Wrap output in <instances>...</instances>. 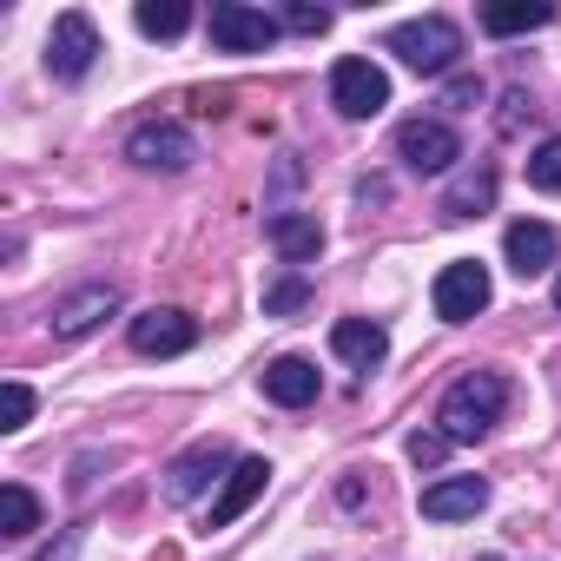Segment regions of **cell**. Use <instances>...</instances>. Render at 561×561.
Wrapping results in <instances>:
<instances>
[{
    "instance_id": "cell-1",
    "label": "cell",
    "mask_w": 561,
    "mask_h": 561,
    "mask_svg": "<svg viewBox=\"0 0 561 561\" xmlns=\"http://www.w3.org/2000/svg\"><path fill=\"white\" fill-rule=\"evenodd\" d=\"M502 410H508V383H502L495 370H469V377H456V383L443 390L436 430H443L449 443H476V436H489V430L502 423Z\"/></svg>"
},
{
    "instance_id": "cell-10",
    "label": "cell",
    "mask_w": 561,
    "mask_h": 561,
    "mask_svg": "<svg viewBox=\"0 0 561 561\" xmlns=\"http://www.w3.org/2000/svg\"><path fill=\"white\" fill-rule=\"evenodd\" d=\"M225 462H231V449H225L218 436H211V443H192V449L165 469V502H179V508H185V502H198L211 482H225V476H218Z\"/></svg>"
},
{
    "instance_id": "cell-17",
    "label": "cell",
    "mask_w": 561,
    "mask_h": 561,
    "mask_svg": "<svg viewBox=\"0 0 561 561\" xmlns=\"http://www.w3.org/2000/svg\"><path fill=\"white\" fill-rule=\"evenodd\" d=\"M331 351H337L351 370H377L383 351H390V331L370 324V318H344V324H331Z\"/></svg>"
},
{
    "instance_id": "cell-29",
    "label": "cell",
    "mask_w": 561,
    "mask_h": 561,
    "mask_svg": "<svg viewBox=\"0 0 561 561\" xmlns=\"http://www.w3.org/2000/svg\"><path fill=\"white\" fill-rule=\"evenodd\" d=\"M73 548H80V528H67V541H60V548H47L41 561H73Z\"/></svg>"
},
{
    "instance_id": "cell-12",
    "label": "cell",
    "mask_w": 561,
    "mask_h": 561,
    "mask_svg": "<svg viewBox=\"0 0 561 561\" xmlns=\"http://www.w3.org/2000/svg\"><path fill=\"white\" fill-rule=\"evenodd\" d=\"M264 482H271V462L264 456H244V462H231V476L218 482V502H211V528H231L257 495H264Z\"/></svg>"
},
{
    "instance_id": "cell-7",
    "label": "cell",
    "mask_w": 561,
    "mask_h": 561,
    "mask_svg": "<svg viewBox=\"0 0 561 561\" xmlns=\"http://www.w3.org/2000/svg\"><path fill=\"white\" fill-rule=\"evenodd\" d=\"M93 60H100V27H93V14H80V8L60 14L54 34H47V73H54V80H87Z\"/></svg>"
},
{
    "instance_id": "cell-14",
    "label": "cell",
    "mask_w": 561,
    "mask_h": 561,
    "mask_svg": "<svg viewBox=\"0 0 561 561\" xmlns=\"http://www.w3.org/2000/svg\"><path fill=\"white\" fill-rule=\"evenodd\" d=\"M264 238H271V251L285 257V264H311V257L324 251V225H318L311 211H271Z\"/></svg>"
},
{
    "instance_id": "cell-5",
    "label": "cell",
    "mask_w": 561,
    "mask_h": 561,
    "mask_svg": "<svg viewBox=\"0 0 561 561\" xmlns=\"http://www.w3.org/2000/svg\"><path fill=\"white\" fill-rule=\"evenodd\" d=\"M205 34H211L218 54H264L285 27H277V14H264V8H244V0H218V8L205 14Z\"/></svg>"
},
{
    "instance_id": "cell-8",
    "label": "cell",
    "mask_w": 561,
    "mask_h": 561,
    "mask_svg": "<svg viewBox=\"0 0 561 561\" xmlns=\"http://www.w3.org/2000/svg\"><path fill=\"white\" fill-rule=\"evenodd\" d=\"M397 159L410 172H449L462 159V139H456L449 119H403L397 126Z\"/></svg>"
},
{
    "instance_id": "cell-22",
    "label": "cell",
    "mask_w": 561,
    "mask_h": 561,
    "mask_svg": "<svg viewBox=\"0 0 561 561\" xmlns=\"http://www.w3.org/2000/svg\"><path fill=\"white\" fill-rule=\"evenodd\" d=\"M311 305V285H305V277L291 271V277H277V285L264 291V318H298Z\"/></svg>"
},
{
    "instance_id": "cell-20",
    "label": "cell",
    "mask_w": 561,
    "mask_h": 561,
    "mask_svg": "<svg viewBox=\"0 0 561 561\" xmlns=\"http://www.w3.org/2000/svg\"><path fill=\"white\" fill-rule=\"evenodd\" d=\"M139 34H152V41H179L185 27H192V8H179V0H139Z\"/></svg>"
},
{
    "instance_id": "cell-25",
    "label": "cell",
    "mask_w": 561,
    "mask_h": 561,
    "mask_svg": "<svg viewBox=\"0 0 561 561\" xmlns=\"http://www.w3.org/2000/svg\"><path fill=\"white\" fill-rule=\"evenodd\" d=\"M443 456H449V436H443V430H416V436H410V462H416V469H436Z\"/></svg>"
},
{
    "instance_id": "cell-28",
    "label": "cell",
    "mask_w": 561,
    "mask_h": 561,
    "mask_svg": "<svg viewBox=\"0 0 561 561\" xmlns=\"http://www.w3.org/2000/svg\"><path fill=\"white\" fill-rule=\"evenodd\" d=\"M502 106H508V113H502V133H515V126H522V119L535 113V106H528V93H508Z\"/></svg>"
},
{
    "instance_id": "cell-9",
    "label": "cell",
    "mask_w": 561,
    "mask_h": 561,
    "mask_svg": "<svg viewBox=\"0 0 561 561\" xmlns=\"http://www.w3.org/2000/svg\"><path fill=\"white\" fill-rule=\"evenodd\" d=\"M126 337H133L139 357H185V351L198 344V324H192L185 311H172V305H152V311H139V318L126 324Z\"/></svg>"
},
{
    "instance_id": "cell-3",
    "label": "cell",
    "mask_w": 561,
    "mask_h": 561,
    "mask_svg": "<svg viewBox=\"0 0 561 561\" xmlns=\"http://www.w3.org/2000/svg\"><path fill=\"white\" fill-rule=\"evenodd\" d=\"M489 298H495V285H489V264H482V257H456V264L436 271V318H443V324L482 318Z\"/></svg>"
},
{
    "instance_id": "cell-21",
    "label": "cell",
    "mask_w": 561,
    "mask_h": 561,
    "mask_svg": "<svg viewBox=\"0 0 561 561\" xmlns=\"http://www.w3.org/2000/svg\"><path fill=\"white\" fill-rule=\"evenodd\" d=\"M548 21H554V8H482V34H495V41L535 34V27H548Z\"/></svg>"
},
{
    "instance_id": "cell-30",
    "label": "cell",
    "mask_w": 561,
    "mask_h": 561,
    "mask_svg": "<svg viewBox=\"0 0 561 561\" xmlns=\"http://www.w3.org/2000/svg\"><path fill=\"white\" fill-rule=\"evenodd\" d=\"M554 311H561V277H554Z\"/></svg>"
},
{
    "instance_id": "cell-18",
    "label": "cell",
    "mask_w": 561,
    "mask_h": 561,
    "mask_svg": "<svg viewBox=\"0 0 561 561\" xmlns=\"http://www.w3.org/2000/svg\"><path fill=\"white\" fill-rule=\"evenodd\" d=\"M489 205H495V165H462L449 179V192H443V211L449 218H482Z\"/></svg>"
},
{
    "instance_id": "cell-16",
    "label": "cell",
    "mask_w": 561,
    "mask_h": 561,
    "mask_svg": "<svg viewBox=\"0 0 561 561\" xmlns=\"http://www.w3.org/2000/svg\"><path fill=\"white\" fill-rule=\"evenodd\" d=\"M502 251H508V271H515V277H541V271L554 264V231H548L541 218H522V225H508Z\"/></svg>"
},
{
    "instance_id": "cell-24",
    "label": "cell",
    "mask_w": 561,
    "mask_h": 561,
    "mask_svg": "<svg viewBox=\"0 0 561 561\" xmlns=\"http://www.w3.org/2000/svg\"><path fill=\"white\" fill-rule=\"evenodd\" d=\"M277 27H291V34H324V27H331V8H311V0H291V8L277 14Z\"/></svg>"
},
{
    "instance_id": "cell-6",
    "label": "cell",
    "mask_w": 561,
    "mask_h": 561,
    "mask_svg": "<svg viewBox=\"0 0 561 561\" xmlns=\"http://www.w3.org/2000/svg\"><path fill=\"white\" fill-rule=\"evenodd\" d=\"M126 159L139 172H185L198 159V146H192V133L179 119H146V126L126 133Z\"/></svg>"
},
{
    "instance_id": "cell-13",
    "label": "cell",
    "mask_w": 561,
    "mask_h": 561,
    "mask_svg": "<svg viewBox=\"0 0 561 561\" xmlns=\"http://www.w3.org/2000/svg\"><path fill=\"white\" fill-rule=\"evenodd\" d=\"M489 508V482L482 476H443L423 489V515L430 522H462V515H482Z\"/></svg>"
},
{
    "instance_id": "cell-31",
    "label": "cell",
    "mask_w": 561,
    "mask_h": 561,
    "mask_svg": "<svg viewBox=\"0 0 561 561\" xmlns=\"http://www.w3.org/2000/svg\"><path fill=\"white\" fill-rule=\"evenodd\" d=\"M482 561H502V554H482Z\"/></svg>"
},
{
    "instance_id": "cell-26",
    "label": "cell",
    "mask_w": 561,
    "mask_h": 561,
    "mask_svg": "<svg viewBox=\"0 0 561 561\" xmlns=\"http://www.w3.org/2000/svg\"><path fill=\"white\" fill-rule=\"evenodd\" d=\"M0 403H8V423H0V430H27V416H34V390L27 383H8V390H0Z\"/></svg>"
},
{
    "instance_id": "cell-23",
    "label": "cell",
    "mask_w": 561,
    "mask_h": 561,
    "mask_svg": "<svg viewBox=\"0 0 561 561\" xmlns=\"http://www.w3.org/2000/svg\"><path fill=\"white\" fill-rule=\"evenodd\" d=\"M528 185H535V192H561V133L528 152Z\"/></svg>"
},
{
    "instance_id": "cell-15",
    "label": "cell",
    "mask_w": 561,
    "mask_h": 561,
    "mask_svg": "<svg viewBox=\"0 0 561 561\" xmlns=\"http://www.w3.org/2000/svg\"><path fill=\"white\" fill-rule=\"evenodd\" d=\"M264 397L285 403V410L318 403V364L311 357H277V364H264Z\"/></svg>"
},
{
    "instance_id": "cell-27",
    "label": "cell",
    "mask_w": 561,
    "mask_h": 561,
    "mask_svg": "<svg viewBox=\"0 0 561 561\" xmlns=\"http://www.w3.org/2000/svg\"><path fill=\"white\" fill-rule=\"evenodd\" d=\"M476 100H482V80H469V73L449 80V106H476Z\"/></svg>"
},
{
    "instance_id": "cell-11",
    "label": "cell",
    "mask_w": 561,
    "mask_h": 561,
    "mask_svg": "<svg viewBox=\"0 0 561 561\" xmlns=\"http://www.w3.org/2000/svg\"><path fill=\"white\" fill-rule=\"evenodd\" d=\"M119 311V285H80V291H67L60 305H54V337H87L100 318H113Z\"/></svg>"
},
{
    "instance_id": "cell-19",
    "label": "cell",
    "mask_w": 561,
    "mask_h": 561,
    "mask_svg": "<svg viewBox=\"0 0 561 561\" xmlns=\"http://www.w3.org/2000/svg\"><path fill=\"white\" fill-rule=\"evenodd\" d=\"M41 528V502H34V489H21V482H8L0 489V535H34Z\"/></svg>"
},
{
    "instance_id": "cell-4",
    "label": "cell",
    "mask_w": 561,
    "mask_h": 561,
    "mask_svg": "<svg viewBox=\"0 0 561 561\" xmlns=\"http://www.w3.org/2000/svg\"><path fill=\"white\" fill-rule=\"evenodd\" d=\"M331 106H337L344 119H377V113L390 106V73H383L377 60H364V54L337 60V67H331Z\"/></svg>"
},
{
    "instance_id": "cell-2",
    "label": "cell",
    "mask_w": 561,
    "mask_h": 561,
    "mask_svg": "<svg viewBox=\"0 0 561 561\" xmlns=\"http://www.w3.org/2000/svg\"><path fill=\"white\" fill-rule=\"evenodd\" d=\"M383 54H397L410 73H449V67H456V54H462V27H456L449 14H423V21L390 27Z\"/></svg>"
}]
</instances>
